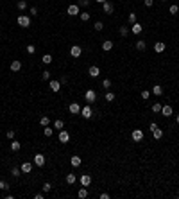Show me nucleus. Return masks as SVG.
<instances>
[{
	"label": "nucleus",
	"instance_id": "15",
	"mask_svg": "<svg viewBox=\"0 0 179 199\" xmlns=\"http://www.w3.org/2000/svg\"><path fill=\"white\" fill-rule=\"evenodd\" d=\"M20 70H22V61L16 59V61L11 63V72H20Z\"/></svg>",
	"mask_w": 179,
	"mask_h": 199
},
{
	"label": "nucleus",
	"instance_id": "26",
	"mask_svg": "<svg viewBox=\"0 0 179 199\" xmlns=\"http://www.w3.org/2000/svg\"><path fill=\"white\" fill-rule=\"evenodd\" d=\"M152 135H154V138H156V140H161V138H163V131H161L160 128H158V129H154V131H152Z\"/></svg>",
	"mask_w": 179,
	"mask_h": 199
},
{
	"label": "nucleus",
	"instance_id": "29",
	"mask_svg": "<svg viewBox=\"0 0 179 199\" xmlns=\"http://www.w3.org/2000/svg\"><path fill=\"white\" fill-rule=\"evenodd\" d=\"M118 32H120V36H122V38H125V36L129 34V27H125V25H122V27L118 29Z\"/></svg>",
	"mask_w": 179,
	"mask_h": 199
},
{
	"label": "nucleus",
	"instance_id": "34",
	"mask_svg": "<svg viewBox=\"0 0 179 199\" xmlns=\"http://www.w3.org/2000/svg\"><path fill=\"white\" fill-rule=\"evenodd\" d=\"M43 135H45V136H52V135H54V129H52V128H49V126H45Z\"/></svg>",
	"mask_w": 179,
	"mask_h": 199
},
{
	"label": "nucleus",
	"instance_id": "2",
	"mask_svg": "<svg viewBox=\"0 0 179 199\" xmlns=\"http://www.w3.org/2000/svg\"><path fill=\"white\" fill-rule=\"evenodd\" d=\"M131 138H132V142H142L143 140V131L142 129H132Z\"/></svg>",
	"mask_w": 179,
	"mask_h": 199
},
{
	"label": "nucleus",
	"instance_id": "54",
	"mask_svg": "<svg viewBox=\"0 0 179 199\" xmlns=\"http://www.w3.org/2000/svg\"><path fill=\"white\" fill-rule=\"evenodd\" d=\"M95 2H98V4H104V2H108V0H95Z\"/></svg>",
	"mask_w": 179,
	"mask_h": 199
},
{
	"label": "nucleus",
	"instance_id": "45",
	"mask_svg": "<svg viewBox=\"0 0 179 199\" xmlns=\"http://www.w3.org/2000/svg\"><path fill=\"white\" fill-rule=\"evenodd\" d=\"M27 52H29V54H34V52H36V47H34V45H27Z\"/></svg>",
	"mask_w": 179,
	"mask_h": 199
},
{
	"label": "nucleus",
	"instance_id": "3",
	"mask_svg": "<svg viewBox=\"0 0 179 199\" xmlns=\"http://www.w3.org/2000/svg\"><path fill=\"white\" fill-rule=\"evenodd\" d=\"M84 99L88 101V104L95 102V101H97V91H95V90H88V91L84 93Z\"/></svg>",
	"mask_w": 179,
	"mask_h": 199
},
{
	"label": "nucleus",
	"instance_id": "47",
	"mask_svg": "<svg viewBox=\"0 0 179 199\" xmlns=\"http://www.w3.org/2000/svg\"><path fill=\"white\" fill-rule=\"evenodd\" d=\"M5 136H7L9 140H13V138H15V131H13V129H9V131H7V135H5Z\"/></svg>",
	"mask_w": 179,
	"mask_h": 199
},
{
	"label": "nucleus",
	"instance_id": "1",
	"mask_svg": "<svg viewBox=\"0 0 179 199\" xmlns=\"http://www.w3.org/2000/svg\"><path fill=\"white\" fill-rule=\"evenodd\" d=\"M18 25H20V27H23V29H27L31 25V18L27 15H20L18 16Z\"/></svg>",
	"mask_w": 179,
	"mask_h": 199
},
{
	"label": "nucleus",
	"instance_id": "10",
	"mask_svg": "<svg viewBox=\"0 0 179 199\" xmlns=\"http://www.w3.org/2000/svg\"><path fill=\"white\" fill-rule=\"evenodd\" d=\"M79 181H81L83 187H90V183H91V176H90V174H83L81 178H79Z\"/></svg>",
	"mask_w": 179,
	"mask_h": 199
},
{
	"label": "nucleus",
	"instance_id": "9",
	"mask_svg": "<svg viewBox=\"0 0 179 199\" xmlns=\"http://www.w3.org/2000/svg\"><path fill=\"white\" fill-rule=\"evenodd\" d=\"M102 11L106 13V15H111V13L115 11V5L111 4V2H104V4H102Z\"/></svg>",
	"mask_w": 179,
	"mask_h": 199
},
{
	"label": "nucleus",
	"instance_id": "31",
	"mask_svg": "<svg viewBox=\"0 0 179 199\" xmlns=\"http://www.w3.org/2000/svg\"><path fill=\"white\" fill-rule=\"evenodd\" d=\"M20 174H22V169H18V167H13V169H11V176H13V178H18Z\"/></svg>",
	"mask_w": 179,
	"mask_h": 199
},
{
	"label": "nucleus",
	"instance_id": "12",
	"mask_svg": "<svg viewBox=\"0 0 179 199\" xmlns=\"http://www.w3.org/2000/svg\"><path fill=\"white\" fill-rule=\"evenodd\" d=\"M68 111H70V113H74V115H77V113H81V106H79L77 102H72L68 106Z\"/></svg>",
	"mask_w": 179,
	"mask_h": 199
},
{
	"label": "nucleus",
	"instance_id": "18",
	"mask_svg": "<svg viewBox=\"0 0 179 199\" xmlns=\"http://www.w3.org/2000/svg\"><path fill=\"white\" fill-rule=\"evenodd\" d=\"M161 115L163 117H170L172 115V106H168V104L163 106V108H161Z\"/></svg>",
	"mask_w": 179,
	"mask_h": 199
},
{
	"label": "nucleus",
	"instance_id": "43",
	"mask_svg": "<svg viewBox=\"0 0 179 199\" xmlns=\"http://www.w3.org/2000/svg\"><path fill=\"white\" fill-rule=\"evenodd\" d=\"M149 97H150V91H149V90H143V91H142V99H145V101H147Z\"/></svg>",
	"mask_w": 179,
	"mask_h": 199
},
{
	"label": "nucleus",
	"instance_id": "8",
	"mask_svg": "<svg viewBox=\"0 0 179 199\" xmlns=\"http://www.w3.org/2000/svg\"><path fill=\"white\" fill-rule=\"evenodd\" d=\"M59 142H61V144H66V142H68L70 140V135H68V131H65V129H61V131H59Z\"/></svg>",
	"mask_w": 179,
	"mask_h": 199
},
{
	"label": "nucleus",
	"instance_id": "52",
	"mask_svg": "<svg viewBox=\"0 0 179 199\" xmlns=\"http://www.w3.org/2000/svg\"><path fill=\"white\" fill-rule=\"evenodd\" d=\"M100 199H109V194H106V192H104V194H100Z\"/></svg>",
	"mask_w": 179,
	"mask_h": 199
},
{
	"label": "nucleus",
	"instance_id": "19",
	"mask_svg": "<svg viewBox=\"0 0 179 199\" xmlns=\"http://www.w3.org/2000/svg\"><path fill=\"white\" fill-rule=\"evenodd\" d=\"M70 163H72V167H81V163H83V160L79 156H72V160H70Z\"/></svg>",
	"mask_w": 179,
	"mask_h": 199
},
{
	"label": "nucleus",
	"instance_id": "50",
	"mask_svg": "<svg viewBox=\"0 0 179 199\" xmlns=\"http://www.w3.org/2000/svg\"><path fill=\"white\" fill-rule=\"evenodd\" d=\"M31 15L36 16V15H38V7H31Z\"/></svg>",
	"mask_w": 179,
	"mask_h": 199
},
{
	"label": "nucleus",
	"instance_id": "30",
	"mask_svg": "<svg viewBox=\"0 0 179 199\" xmlns=\"http://www.w3.org/2000/svg\"><path fill=\"white\" fill-rule=\"evenodd\" d=\"M18 11H25L27 9V2H25V0H18Z\"/></svg>",
	"mask_w": 179,
	"mask_h": 199
},
{
	"label": "nucleus",
	"instance_id": "53",
	"mask_svg": "<svg viewBox=\"0 0 179 199\" xmlns=\"http://www.w3.org/2000/svg\"><path fill=\"white\" fill-rule=\"evenodd\" d=\"M34 197H36V199H43V197H45V194H36Z\"/></svg>",
	"mask_w": 179,
	"mask_h": 199
},
{
	"label": "nucleus",
	"instance_id": "4",
	"mask_svg": "<svg viewBox=\"0 0 179 199\" xmlns=\"http://www.w3.org/2000/svg\"><path fill=\"white\" fill-rule=\"evenodd\" d=\"M79 7H81L79 4H72V5H68V9H66V13H68L70 16H77V15H79Z\"/></svg>",
	"mask_w": 179,
	"mask_h": 199
},
{
	"label": "nucleus",
	"instance_id": "49",
	"mask_svg": "<svg viewBox=\"0 0 179 199\" xmlns=\"http://www.w3.org/2000/svg\"><path fill=\"white\" fill-rule=\"evenodd\" d=\"M149 129H150V131H154V129H158V124H156V122H150V126H149Z\"/></svg>",
	"mask_w": 179,
	"mask_h": 199
},
{
	"label": "nucleus",
	"instance_id": "21",
	"mask_svg": "<svg viewBox=\"0 0 179 199\" xmlns=\"http://www.w3.org/2000/svg\"><path fill=\"white\" fill-rule=\"evenodd\" d=\"M131 31H132V34H140V32L143 31V27L136 22V23H132V29H131Z\"/></svg>",
	"mask_w": 179,
	"mask_h": 199
},
{
	"label": "nucleus",
	"instance_id": "42",
	"mask_svg": "<svg viewBox=\"0 0 179 199\" xmlns=\"http://www.w3.org/2000/svg\"><path fill=\"white\" fill-rule=\"evenodd\" d=\"M127 20H129V23H136V15H134V13H131Z\"/></svg>",
	"mask_w": 179,
	"mask_h": 199
},
{
	"label": "nucleus",
	"instance_id": "7",
	"mask_svg": "<svg viewBox=\"0 0 179 199\" xmlns=\"http://www.w3.org/2000/svg\"><path fill=\"white\" fill-rule=\"evenodd\" d=\"M81 54H83V49L79 47V45H74V47L70 49V56L72 57H81Z\"/></svg>",
	"mask_w": 179,
	"mask_h": 199
},
{
	"label": "nucleus",
	"instance_id": "23",
	"mask_svg": "<svg viewBox=\"0 0 179 199\" xmlns=\"http://www.w3.org/2000/svg\"><path fill=\"white\" fill-rule=\"evenodd\" d=\"M20 169H22V172H31L32 170V163L31 162H25V163H22V167H20Z\"/></svg>",
	"mask_w": 179,
	"mask_h": 199
},
{
	"label": "nucleus",
	"instance_id": "46",
	"mask_svg": "<svg viewBox=\"0 0 179 199\" xmlns=\"http://www.w3.org/2000/svg\"><path fill=\"white\" fill-rule=\"evenodd\" d=\"M152 4H154V0H143V5H145V7H152Z\"/></svg>",
	"mask_w": 179,
	"mask_h": 199
},
{
	"label": "nucleus",
	"instance_id": "32",
	"mask_svg": "<svg viewBox=\"0 0 179 199\" xmlns=\"http://www.w3.org/2000/svg\"><path fill=\"white\" fill-rule=\"evenodd\" d=\"M52 59H54V57H52L50 54H45V56L41 57V61H43L45 65H50V63H52Z\"/></svg>",
	"mask_w": 179,
	"mask_h": 199
},
{
	"label": "nucleus",
	"instance_id": "56",
	"mask_svg": "<svg viewBox=\"0 0 179 199\" xmlns=\"http://www.w3.org/2000/svg\"><path fill=\"white\" fill-rule=\"evenodd\" d=\"M163 2H165V0H163Z\"/></svg>",
	"mask_w": 179,
	"mask_h": 199
},
{
	"label": "nucleus",
	"instance_id": "55",
	"mask_svg": "<svg viewBox=\"0 0 179 199\" xmlns=\"http://www.w3.org/2000/svg\"><path fill=\"white\" fill-rule=\"evenodd\" d=\"M176 120H177V124H179V115H177V117H176Z\"/></svg>",
	"mask_w": 179,
	"mask_h": 199
},
{
	"label": "nucleus",
	"instance_id": "35",
	"mask_svg": "<svg viewBox=\"0 0 179 199\" xmlns=\"http://www.w3.org/2000/svg\"><path fill=\"white\" fill-rule=\"evenodd\" d=\"M39 124H41L43 128H45V126H49V124H50V118H49V117H41V118H39Z\"/></svg>",
	"mask_w": 179,
	"mask_h": 199
},
{
	"label": "nucleus",
	"instance_id": "17",
	"mask_svg": "<svg viewBox=\"0 0 179 199\" xmlns=\"http://www.w3.org/2000/svg\"><path fill=\"white\" fill-rule=\"evenodd\" d=\"M152 93H154V95H158V97H160V95H163V86H160V84H154V86H152Z\"/></svg>",
	"mask_w": 179,
	"mask_h": 199
},
{
	"label": "nucleus",
	"instance_id": "44",
	"mask_svg": "<svg viewBox=\"0 0 179 199\" xmlns=\"http://www.w3.org/2000/svg\"><path fill=\"white\" fill-rule=\"evenodd\" d=\"M170 13H172V15H177V13H179V7H177V5H170Z\"/></svg>",
	"mask_w": 179,
	"mask_h": 199
},
{
	"label": "nucleus",
	"instance_id": "14",
	"mask_svg": "<svg viewBox=\"0 0 179 199\" xmlns=\"http://www.w3.org/2000/svg\"><path fill=\"white\" fill-rule=\"evenodd\" d=\"M111 49H113V41H111V39H106V41H102V50H104V52H109Z\"/></svg>",
	"mask_w": 179,
	"mask_h": 199
},
{
	"label": "nucleus",
	"instance_id": "11",
	"mask_svg": "<svg viewBox=\"0 0 179 199\" xmlns=\"http://www.w3.org/2000/svg\"><path fill=\"white\" fill-rule=\"evenodd\" d=\"M88 74H90V77H98V75H100V68H98V66H90V68H88Z\"/></svg>",
	"mask_w": 179,
	"mask_h": 199
},
{
	"label": "nucleus",
	"instance_id": "24",
	"mask_svg": "<svg viewBox=\"0 0 179 199\" xmlns=\"http://www.w3.org/2000/svg\"><path fill=\"white\" fill-rule=\"evenodd\" d=\"M65 128V122L61 120V118H57V120H54V129H59V131H61Z\"/></svg>",
	"mask_w": 179,
	"mask_h": 199
},
{
	"label": "nucleus",
	"instance_id": "25",
	"mask_svg": "<svg viewBox=\"0 0 179 199\" xmlns=\"http://www.w3.org/2000/svg\"><path fill=\"white\" fill-rule=\"evenodd\" d=\"M136 49L138 50H145V49H147V43H145L143 39H138V41H136Z\"/></svg>",
	"mask_w": 179,
	"mask_h": 199
},
{
	"label": "nucleus",
	"instance_id": "36",
	"mask_svg": "<svg viewBox=\"0 0 179 199\" xmlns=\"http://www.w3.org/2000/svg\"><path fill=\"white\" fill-rule=\"evenodd\" d=\"M106 101H108V102H113L115 101V93H111V91H108V93H106Z\"/></svg>",
	"mask_w": 179,
	"mask_h": 199
},
{
	"label": "nucleus",
	"instance_id": "28",
	"mask_svg": "<svg viewBox=\"0 0 179 199\" xmlns=\"http://www.w3.org/2000/svg\"><path fill=\"white\" fill-rule=\"evenodd\" d=\"M161 108H163L161 102H154L152 104V111H154V113H161Z\"/></svg>",
	"mask_w": 179,
	"mask_h": 199
},
{
	"label": "nucleus",
	"instance_id": "6",
	"mask_svg": "<svg viewBox=\"0 0 179 199\" xmlns=\"http://www.w3.org/2000/svg\"><path fill=\"white\" fill-rule=\"evenodd\" d=\"M34 165H38V167H43L45 165V156L41 152H36L34 154Z\"/></svg>",
	"mask_w": 179,
	"mask_h": 199
},
{
	"label": "nucleus",
	"instance_id": "38",
	"mask_svg": "<svg viewBox=\"0 0 179 199\" xmlns=\"http://www.w3.org/2000/svg\"><path fill=\"white\" fill-rule=\"evenodd\" d=\"M52 190V185L47 181V183H43V192H45V194H47V192H50Z\"/></svg>",
	"mask_w": 179,
	"mask_h": 199
},
{
	"label": "nucleus",
	"instance_id": "51",
	"mask_svg": "<svg viewBox=\"0 0 179 199\" xmlns=\"http://www.w3.org/2000/svg\"><path fill=\"white\" fill-rule=\"evenodd\" d=\"M59 83H61V84H66V83H68V79H66V77L63 75V77H61V81H59Z\"/></svg>",
	"mask_w": 179,
	"mask_h": 199
},
{
	"label": "nucleus",
	"instance_id": "22",
	"mask_svg": "<svg viewBox=\"0 0 179 199\" xmlns=\"http://www.w3.org/2000/svg\"><path fill=\"white\" fill-rule=\"evenodd\" d=\"M75 181H77V178H75V174H74V172L66 174V183H68V185H74Z\"/></svg>",
	"mask_w": 179,
	"mask_h": 199
},
{
	"label": "nucleus",
	"instance_id": "39",
	"mask_svg": "<svg viewBox=\"0 0 179 199\" xmlns=\"http://www.w3.org/2000/svg\"><path fill=\"white\" fill-rule=\"evenodd\" d=\"M93 29H95V31H102V29H104V23H102V22H95Z\"/></svg>",
	"mask_w": 179,
	"mask_h": 199
},
{
	"label": "nucleus",
	"instance_id": "20",
	"mask_svg": "<svg viewBox=\"0 0 179 199\" xmlns=\"http://www.w3.org/2000/svg\"><path fill=\"white\" fill-rule=\"evenodd\" d=\"M165 49H167V45H165V43H161V41H158V43H154V50L158 52V54H160V52H163Z\"/></svg>",
	"mask_w": 179,
	"mask_h": 199
},
{
	"label": "nucleus",
	"instance_id": "27",
	"mask_svg": "<svg viewBox=\"0 0 179 199\" xmlns=\"http://www.w3.org/2000/svg\"><path fill=\"white\" fill-rule=\"evenodd\" d=\"M77 196L81 197V199H84V197H88V190H86V187H83V188H79V192H77Z\"/></svg>",
	"mask_w": 179,
	"mask_h": 199
},
{
	"label": "nucleus",
	"instance_id": "13",
	"mask_svg": "<svg viewBox=\"0 0 179 199\" xmlns=\"http://www.w3.org/2000/svg\"><path fill=\"white\" fill-rule=\"evenodd\" d=\"M49 86H50V90H52V91H59V90H61V83L56 81V79H54V81H50Z\"/></svg>",
	"mask_w": 179,
	"mask_h": 199
},
{
	"label": "nucleus",
	"instance_id": "16",
	"mask_svg": "<svg viewBox=\"0 0 179 199\" xmlns=\"http://www.w3.org/2000/svg\"><path fill=\"white\" fill-rule=\"evenodd\" d=\"M9 147H11V151H13V152H18L20 149H22V144H20L18 140H13V142H11V145H9Z\"/></svg>",
	"mask_w": 179,
	"mask_h": 199
},
{
	"label": "nucleus",
	"instance_id": "33",
	"mask_svg": "<svg viewBox=\"0 0 179 199\" xmlns=\"http://www.w3.org/2000/svg\"><path fill=\"white\" fill-rule=\"evenodd\" d=\"M79 18H81L83 22H88V20H90V13H88V11H84V13H79Z\"/></svg>",
	"mask_w": 179,
	"mask_h": 199
},
{
	"label": "nucleus",
	"instance_id": "48",
	"mask_svg": "<svg viewBox=\"0 0 179 199\" xmlns=\"http://www.w3.org/2000/svg\"><path fill=\"white\" fill-rule=\"evenodd\" d=\"M88 4H90V0H79V5H81V7H86Z\"/></svg>",
	"mask_w": 179,
	"mask_h": 199
},
{
	"label": "nucleus",
	"instance_id": "41",
	"mask_svg": "<svg viewBox=\"0 0 179 199\" xmlns=\"http://www.w3.org/2000/svg\"><path fill=\"white\" fill-rule=\"evenodd\" d=\"M102 86H104L106 90H108L109 86H111V79H104V81H102Z\"/></svg>",
	"mask_w": 179,
	"mask_h": 199
},
{
	"label": "nucleus",
	"instance_id": "37",
	"mask_svg": "<svg viewBox=\"0 0 179 199\" xmlns=\"http://www.w3.org/2000/svg\"><path fill=\"white\" fill-rule=\"evenodd\" d=\"M0 190H9V183L2 180V181H0Z\"/></svg>",
	"mask_w": 179,
	"mask_h": 199
},
{
	"label": "nucleus",
	"instance_id": "5",
	"mask_svg": "<svg viewBox=\"0 0 179 199\" xmlns=\"http://www.w3.org/2000/svg\"><path fill=\"white\" fill-rule=\"evenodd\" d=\"M81 115H83L84 118H91V117H93V110L90 108V104L84 106V108H81Z\"/></svg>",
	"mask_w": 179,
	"mask_h": 199
},
{
	"label": "nucleus",
	"instance_id": "40",
	"mask_svg": "<svg viewBox=\"0 0 179 199\" xmlns=\"http://www.w3.org/2000/svg\"><path fill=\"white\" fill-rule=\"evenodd\" d=\"M41 77H43V81H50V72H49V70H45L43 74H41Z\"/></svg>",
	"mask_w": 179,
	"mask_h": 199
}]
</instances>
